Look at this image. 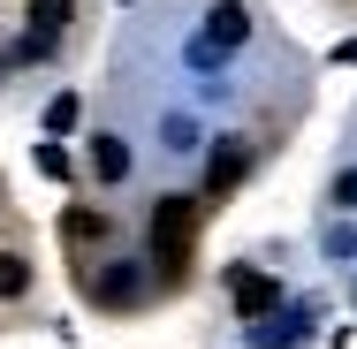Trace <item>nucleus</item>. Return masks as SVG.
Wrapping results in <instances>:
<instances>
[{"mask_svg":"<svg viewBox=\"0 0 357 349\" xmlns=\"http://www.w3.org/2000/svg\"><path fill=\"white\" fill-rule=\"evenodd\" d=\"M243 167H251V160H243V144L220 137V152H213V198L228 190V183H243Z\"/></svg>","mask_w":357,"mask_h":349,"instance_id":"nucleus-10","label":"nucleus"},{"mask_svg":"<svg viewBox=\"0 0 357 349\" xmlns=\"http://www.w3.org/2000/svg\"><path fill=\"white\" fill-rule=\"evenodd\" d=\"M327 251H335V258H350V251H357V228H327Z\"/></svg>","mask_w":357,"mask_h":349,"instance_id":"nucleus-11","label":"nucleus"},{"mask_svg":"<svg viewBox=\"0 0 357 349\" xmlns=\"http://www.w3.org/2000/svg\"><path fill=\"white\" fill-rule=\"evenodd\" d=\"M23 296H31V258L0 251V304H23Z\"/></svg>","mask_w":357,"mask_h":349,"instance_id":"nucleus-8","label":"nucleus"},{"mask_svg":"<svg viewBox=\"0 0 357 349\" xmlns=\"http://www.w3.org/2000/svg\"><path fill=\"white\" fill-rule=\"evenodd\" d=\"M304 334H312V311H282V319H266L251 342L259 349H289V342H304Z\"/></svg>","mask_w":357,"mask_h":349,"instance_id":"nucleus-7","label":"nucleus"},{"mask_svg":"<svg viewBox=\"0 0 357 349\" xmlns=\"http://www.w3.org/2000/svg\"><path fill=\"white\" fill-rule=\"evenodd\" d=\"M61 235H69V251H99V243L114 235V220H107L99 205H69L61 212Z\"/></svg>","mask_w":357,"mask_h":349,"instance_id":"nucleus-4","label":"nucleus"},{"mask_svg":"<svg viewBox=\"0 0 357 349\" xmlns=\"http://www.w3.org/2000/svg\"><path fill=\"white\" fill-rule=\"evenodd\" d=\"M190 228H198V205L190 198H160L152 205V266H160V281L190 274Z\"/></svg>","mask_w":357,"mask_h":349,"instance_id":"nucleus-1","label":"nucleus"},{"mask_svg":"<svg viewBox=\"0 0 357 349\" xmlns=\"http://www.w3.org/2000/svg\"><path fill=\"white\" fill-rule=\"evenodd\" d=\"M243 38H251V8H243V0H220L213 8V46L228 54V46H243Z\"/></svg>","mask_w":357,"mask_h":349,"instance_id":"nucleus-6","label":"nucleus"},{"mask_svg":"<svg viewBox=\"0 0 357 349\" xmlns=\"http://www.w3.org/2000/svg\"><path fill=\"white\" fill-rule=\"evenodd\" d=\"M91 167H99L107 183H122V175H130V144L122 137H91Z\"/></svg>","mask_w":357,"mask_h":349,"instance_id":"nucleus-9","label":"nucleus"},{"mask_svg":"<svg viewBox=\"0 0 357 349\" xmlns=\"http://www.w3.org/2000/svg\"><path fill=\"white\" fill-rule=\"evenodd\" d=\"M31 23H38V31L23 38V54H46V46L69 31V0H31Z\"/></svg>","mask_w":357,"mask_h":349,"instance_id":"nucleus-5","label":"nucleus"},{"mask_svg":"<svg viewBox=\"0 0 357 349\" xmlns=\"http://www.w3.org/2000/svg\"><path fill=\"white\" fill-rule=\"evenodd\" d=\"M228 304H236L243 319H266V311L282 304V288H274L266 274H228Z\"/></svg>","mask_w":357,"mask_h":349,"instance_id":"nucleus-3","label":"nucleus"},{"mask_svg":"<svg viewBox=\"0 0 357 349\" xmlns=\"http://www.w3.org/2000/svg\"><path fill=\"white\" fill-rule=\"evenodd\" d=\"M107 266H114V274H91V266H84V288H91V304H99V311H130V304L144 296V281L130 274L122 258H107Z\"/></svg>","mask_w":357,"mask_h":349,"instance_id":"nucleus-2","label":"nucleus"},{"mask_svg":"<svg viewBox=\"0 0 357 349\" xmlns=\"http://www.w3.org/2000/svg\"><path fill=\"white\" fill-rule=\"evenodd\" d=\"M335 205H350V212H357V175H342V183H335Z\"/></svg>","mask_w":357,"mask_h":349,"instance_id":"nucleus-12","label":"nucleus"}]
</instances>
